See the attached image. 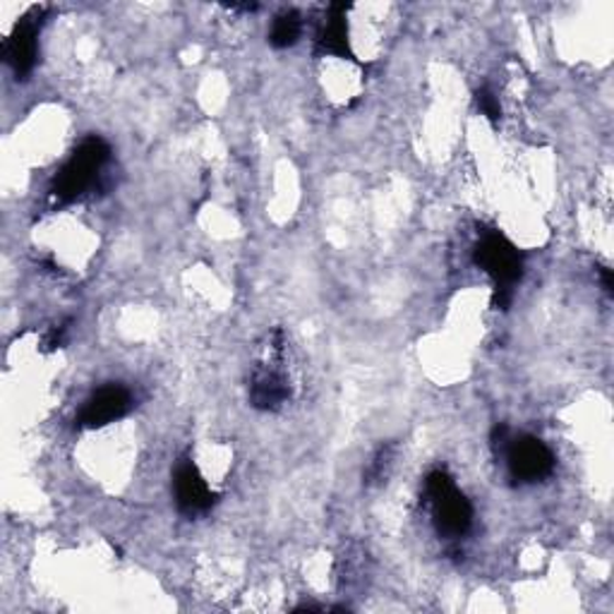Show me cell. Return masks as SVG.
Listing matches in <instances>:
<instances>
[{"instance_id": "5bb4252c", "label": "cell", "mask_w": 614, "mask_h": 614, "mask_svg": "<svg viewBox=\"0 0 614 614\" xmlns=\"http://www.w3.org/2000/svg\"><path fill=\"white\" fill-rule=\"evenodd\" d=\"M600 277H603V286H605V291L612 293V271L610 269H600Z\"/></svg>"}, {"instance_id": "8992f818", "label": "cell", "mask_w": 614, "mask_h": 614, "mask_svg": "<svg viewBox=\"0 0 614 614\" xmlns=\"http://www.w3.org/2000/svg\"><path fill=\"white\" fill-rule=\"evenodd\" d=\"M38 24H42V10H32L27 18L20 20L5 42V60L18 77H27L36 65Z\"/></svg>"}, {"instance_id": "9c48e42d", "label": "cell", "mask_w": 614, "mask_h": 614, "mask_svg": "<svg viewBox=\"0 0 614 614\" xmlns=\"http://www.w3.org/2000/svg\"><path fill=\"white\" fill-rule=\"evenodd\" d=\"M346 5H332L330 20L324 22V30L320 36V46L326 54L338 58H353V51L348 44V22H346Z\"/></svg>"}, {"instance_id": "4fadbf2b", "label": "cell", "mask_w": 614, "mask_h": 614, "mask_svg": "<svg viewBox=\"0 0 614 614\" xmlns=\"http://www.w3.org/2000/svg\"><path fill=\"white\" fill-rule=\"evenodd\" d=\"M65 332H68V326H58V330L51 332V334L46 336V348H48V350L58 348V346L65 342Z\"/></svg>"}, {"instance_id": "7a4b0ae2", "label": "cell", "mask_w": 614, "mask_h": 614, "mask_svg": "<svg viewBox=\"0 0 614 614\" xmlns=\"http://www.w3.org/2000/svg\"><path fill=\"white\" fill-rule=\"evenodd\" d=\"M425 498L433 509L435 526L447 538H461L473 524V506L464 498V492L454 485L447 470H433L425 480Z\"/></svg>"}, {"instance_id": "7c38bea8", "label": "cell", "mask_w": 614, "mask_h": 614, "mask_svg": "<svg viewBox=\"0 0 614 614\" xmlns=\"http://www.w3.org/2000/svg\"><path fill=\"white\" fill-rule=\"evenodd\" d=\"M476 101H478V109L482 111V115L488 118V121H492V123L500 121V118H502V107H500L498 97H494L490 89H480L478 94H476Z\"/></svg>"}, {"instance_id": "5b68a950", "label": "cell", "mask_w": 614, "mask_h": 614, "mask_svg": "<svg viewBox=\"0 0 614 614\" xmlns=\"http://www.w3.org/2000/svg\"><path fill=\"white\" fill-rule=\"evenodd\" d=\"M133 409V394L121 384H107L89 397L85 409L77 417V425L85 429H97L109 423L121 421Z\"/></svg>"}, {"instance_id": "6da1fadb", "label": "cell", "mask_w": 614, "mask_h": 614, "mask_svg": "<svg viewBox=\"0 0 614 614\" xmlns=\"http://www.w3.org/2000/svg\"><path fill=\"white\" fill-rule=\"evenodd\" d=\"M111 159V147L101 137H87L80 147L75 149L65 166L58 171L54 186H51V194L60 204H68L80 200L82 194L94 188L99 174L103 166Z\"/></svg>"}, {"instance_id": "3957f363", "label": "cell", "mask_w": 614, "mask_h": 614, "mask_svg": "<svg viewBox=\"0 0 614 614\" xmlns=\"http://www.w3.org/2000/svg\"><path fill=\"white\" fill-rule=\"evenodd\" d=\"M494 444L504 451L509 476L516 482H538L552 473L555 454L538 437H509V427L494 429Z\"/></svg>"}, {"instance_id": "8fae6325", "label": "cell", "mask_w": 614, "mask_h": 614, "mask_svg": "<svg viewBox=\"0 0 614 614\" xmlns=\"http://www.w3.org/2000/svg\"><path fill=\"white\" fill-rule=\"evenodd\" d=\"M391 464H394V447H382L375 454V459L368 466V473H365V478H368V482H382L389 473Z\"/></svg>"}, {"instance_id": "30bf717a", "label": "cell", "mask_w": 614, "mask_h": 614, "mask_svg": "<svg viewBox=\"0 0 614 614\" xmlns=\"http://www.w3.org/2000/svg\"><path fill=\"white\" fill-rule=\"evenodd\" d=\"M300 32H303V22H300L298 12H283V15H279L277 20H273V27H271V34H269V44L273 48H289V46H293L298 42Z\"/></svg>"}, {"instance_id": "ba28073f", "label": "cell", "mask_w": 614, "mask_h": 614, "mask_svg": "<svg viewBox=\"0 0 614 614\" xmlns=\"http://www.w3.org/2000/svg\"><path fill=\"white\" fill-rule=\"evenodd\" d=\"M291 397L289 382H286V375L281 370L273 368V365H263L253 377L250 387V401L253 406L259 411H277L283 406Z\"/></svg>"}, {"instance_id": "52a82bcc", "label": "cell", "mask_w": 614, "mask_h": 614, "mask_svg": "<svg viewBox=\"0 0 614 614\" xmlns=\"http://www.w3.org/2000/svg\"><path fill=\"white\" fill-rule=\"evenodd\" d=\"M174 488H176V502H178V509L182 514L198 516V514H204L214 506V500H216L214 492H212V488L206 485V480L202 478L200 468L194 466L192 461H182L176 468Z\"/></svg>"}, {"instance_id": "277c9868", "label": "cell", "mask_w": 614, "mask_h": 614, "mask_svg": "<svg viewBox=\"0 0 614 614\" xmlns=\"http://www.w3.org/2000/svg\"><path fill=\"white\" fill-rule=\"evenodd\" d=\"M476 265L490 273L498 283V289L512 291L514 283L524 273V257L516 250L512 241H506L502 233H485L476 245Z\"/></svg>"}]
</instances>
